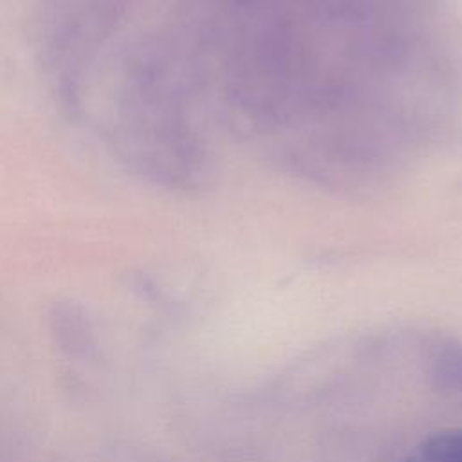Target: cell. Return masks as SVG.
<instances>
[{
	"label": "cell",
	"instance_id": "1",
	"mask_svg": "<svg viewBox=\"0 0 462 462\" xmlns=\"http://www.w3.org/2000/svg\"><path fill=\"white\" fill-rule=\"evenodd\" d=\"M402 462H462V428L428 435L410 449Z\"/></svg>",
	"mask_w": 462,
	"mask_h": 462
},
{
	"label": "cell",
	"instance_id": "2",
	"mask_svg": "<svg viewBox=\"0 0 462 462\" xmlns=\"http://www.w3.org/2000/svg\"><path fill=\"white\" fill-rule=\"evenodd\" d=\"M439 375L448 383L462 381V348H448L437 359Z\"/></svg>",
	"mask_w": 462,
	"mask_h": 462
}]
</instances>
